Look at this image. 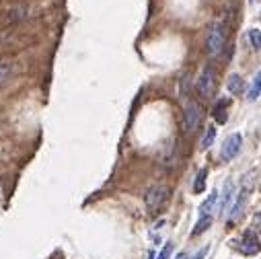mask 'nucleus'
Wrapping results in <instances>:
<instances>
[{"label": "nucleus", "mask_w": 261, "mask_h": 259, "mask_svg": "<svg viewBox=\"0 0 261 259\" xmlns=\"http://www.w3.org/2000/svg\"><path fill=\"white\" fill-rule=\"evenodd\" d=\"M226 107H228V99H220L214 107V119L218 124H224L226 121Z\"/></svg>", "instance_id": "obj_11"}, {"label": "nucleus", "mask_w": 261, "mask_h": 259, "mask_svg": "<svg viewBox=\"0 0 261 259\" xmlns=\"http://www.w3.org/2000/svg\"><path fill=\"white\" fill-rule=\"evenodd\" d=\"M247 37H249V42H251V46L255 50H261V31L259 29H249Z\"/></svg>", "instance_id": "obj_16"}, {"label": "nucleus", "mask_w": 261, "mask_h": 259, "mask_svg": "<svg viewBox=\"0 0 261 259\" xmlns=\"http://www.w3.org/2000/svg\"><path fill=\"white\" fill-rule=\"evenodd\" d=\"M210 224H212V216H200V220L196 222L194 230H191V237H198V235L206 233V230L210 228Z\"/></svg>", "instance_id": "obj_12"}, {"label": "nucleus", "mask_w": 261, "mask_h": 259, "mask_svg": "<svg viewBox=\"0 0 261 259\" xmlns=\"http://www.w3.org/2000/svg\"><path fill=\"white\" fill-rule=\"evenodd\" d=\"M206 175H208V171H206V169H202V171L198 173L196 183H194V192H196V194H202L204 189H206Z\"/></svg>", "instance_id": "obj_15"}, {"label": "nucleus", "mask_w": 261, "mask_h": 259, "mask_svg": "<svg viewBox=\"0 0 261 259\" xmlns=\"http://www.w3.org/2000/svg\"><path fill=\"white\" fill-rule=\"evenodd\" d=\"M206 253H208V247H204L202 251H198V253L194 255V259H204V257H206Z\"/></svg>", "instance_id": "obj_19"}, {"label": "nucleus", "mask_w": 261, "mask_h": 259, "mask_svg": "<svg viewBox=\"0 0 261 259\" xmlns=\"http://www.w3.org/2000/svg\"><path fill=\"white\" fill-rule=\"evenodd\" d=\"M171 251H173V245H171V243H167V245L162 247V251L158 253V257H157V259H169V257H171Z\"/></svg>", "instance_id": "obj_18"}, {"label": "nucleus", "mask_w": 261, "mask_h": 259, "mask_svg": "<svg viewBox=\"0 0 261 259\" xmlns=\"http://www.w3.org/2000/svg\"><path fill=\"white\" fill-rule=\"evenodd\" d=\"M218 200H220V194H218L216 189H214V192H212L208 198H206L204 204L200 206V216H212V210L216 208V202H218Z\"/></svg>", "instance_id": "obj_9"}, {"label": "nucleus", "mask_w": 261, "mask_h": 259, "mask_svg": "<svg viewBox=\"0 0 261 259\" xmlns=\"http://www.w3.org/2000/svg\"><path fill=\"white\" fill-rule=\"evenodd\" d=\"M241 146H243V138L241 134H232L224 140L222 148H220V158L222 160H232L239 153H241Z\"/></svg>", "instance_id": "obj_6"}, {"label": "nucleus", "mask_w": 261, "mask_h": 259, "mask_svg": "<svg viewBox=\"0 0 261 259\" xmlns=\"http://www.w3.org/2000/svg\"><path fill=\"white\" fill-rule=\"evenodd\" d=\"M226 46V25L222 21H214L206 35V52L210 58L220 56L222 50Z\"/></svg>", "instance_id": "obj_1"}, {"label": "nucleus", "mask_w": 261, "mask_h": 259, "mask_svg": "<svg viewBox=\"0 0 261 259\" xmlns=\"http://www.w3.org/2000/svg\"><path fill=\"white\" fill-rule=\"evenodd\" d=\"M259 222H261V214H259Z\"/></svg>", "instance_id": "obj_22"}, {"label": "nucleus", "mask_w": 261, "mask_h": 259, "mask_svg": "<svg viewBox=\"0 0 261 259\" xmlns=\"http://www.w3.org/2000/svg\"><path fill=\"white\" fill-rule=\"evenodd\" d=\"M216 138V128L214 126H208L206 128V134H204V138H202V148H210L212 142Z\"/></svg>", "instance_id": "obj_14"}, {"label": "nucleus", "mask_w": 261, "mask_h": 259, "mask_svg": "<svg viewBox=\"0 0 261 259\" xmlns=\"http://www.w3.org/2000/svg\"><path fill=\"white\" fill-rule=\"evenodd\" d=\"M245 206H247V189H241L235 204H232L230 210H228V222H237L245 212Z\"/></svg>", "instance_id": "obj_7"}, {"label": "nucleus", "mask_w": 261, "mask_h": 259, "mask_svg": "<svg viewBox=\"0 0 261 259\" xmlns=\"http://www.w3.org/2000/svg\"><path fill=\"white\" fill-rule=\"evenodd\" d=\"M232 196H235V183H232L230 179L224 183L222 187V194H220V204H218V214H224L230 206V202H232Z\"/></svg>", "instance_id": "obj_8"}, {"label": "nucleus", "mask_w": 261, "mask_h": 259, "mask_svg": "<svg viewBox=\"0 0 261 259\" xmlns=\"http://www.w3.org/2000/svg\"><path fill=\"white\" fill-rule=\"evenodd\" d=\"M167 200H169V187L167 185H153L144 194V204H146V208H148L150 214L158 212L164 206V202H167Z\"/></svg>", "instance_id": "obj_2"}, {"label": "nucleus", "mask_w": 261, "mask_h": 259, "mask_svg": "<svg viewBox=\"0 0 261 259\" xmlns=\"http://www.w3.org/2000/svg\"><path fill=\"white\" fill-rule=\"evenodd\" d=\"M200 124H202V107L194 101H189L183 109V128L187 134H191L200 128Z\"/></svg>", "instance_id": "obj_4"}, {"label": "nucleus", "mask_w": 261, "mask_h": 259, "mask_svg": "<svg viewBox=\"0 0 261 259\" xmlns=\"http://www.w3.org/2000/svg\"><path fill=\"white\" fill-rule=\"evenodd\" d=\"M10 66L8 64H0V87H2L6 80H8V76H10Z\"/></svg>", "instance_id": "obj_17"}, {"label": "nucleus", "mask_w": 261, "mask_h": 259, "mask_svg": "<svg viewBox=\"0 0 261 259\" xmlns=\"http://www.w3.org/2000/svg\"><path fill=\"white\" fill-rule=\"evenodd\" d=\"M175 259H187V255H185V253H179V255H177Z\"/></svg>", "instance_id": "obj_20"}, {"label": "nucleus", "mask_w": 261, "mask_h": 259, "mask_svg": "<svg viewBox=\"0 0 261 259\" xmlns=\"http://www.w3.org/2000/svg\"><path fill=\"white\" fill-rule=\"evenodd\" d=\"M249 2H251V4H255V2H259V0H249Z\"/></svg>", "instance_id": "obj_21"}, {"label": "nucleus", "mask_w": 261, "mask_h": 259, "mask_svg": "<svg viewBox=\"0 0 261 259\" xmlns=\"http://www.w3.org/2000/svg\"><path fill=\"white\" fill-rule=\"evenodd\" d=\"M228 91L232 95H241V91H243V78L239 74H232L228 78Z\"/></svg>", "instance_id": "obj_13"}, {"label": "nucleus", "mask_w": 261, "mask_h": 259, "mask_svg": "<svg viewBox=\"0 0 261 259\" xmlns=\"http://www.w3.org/2000/svg\"><path fill=\"white\" fill-rule=\"evenodd\" d=\"M259 95H261V70L255 74L253 83H251V87H249V91H247V101H251V103L257 101Z\"/></svg>", "instance_id": "obj_10"}, {"label": "nucleus", "mask_w": 261, "mask_h": 259, "mask_svg": "<svg viewBox=\"0 0 261 259\" xmlns=\"http://www.w3.org/2000/svg\"><path fill=\"white\" fill-rule=\"evenodd\" d=\"M237 249L247 257H253L261 251V243H259V239H257V235L253 233V230H247V233L243 235V239L237 243Z\"/></svg>", "instance_id": "obj_5"}, {"label": "nucleus", "mask_w": 261, "mask_h": 259, "mask_svg": "<svg viewBox=\"0 0 261 259\" xmlns=\"http://www.w3.org/2000/svg\"><path fill=\"white\" fill-rule=\"evenodd\" d=\"M216 91V70L212 66H206L198 78V93L204 99H212Z\"/></svg>", "instance_id": "obj_3"}]
</instances>
